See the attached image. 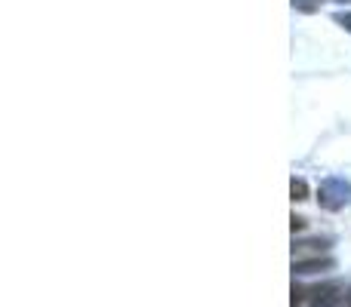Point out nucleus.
Segmentation results:
<instances>
[{
  "mask_svg": "<svg viewBox=\"0 0 351 307\" xmlns=\"http://www.w3.org/2000/svg\"><path fill=\"white\" fill-rule=\"evenodd\" d=\"M317 206L324 212H342L351 206V181L342 175H327L317 185Z\"/></svg>",
  "mask_w": 351,
  "mask_h": 307,
  "instance_id": "nucleus-1",
  "label": "nucleus"
},
{
  "mask_svg": "<svg viewBox=\"0 0 351 307\" xmlns=\"http://www.w3.org/2000/svg\"><path fill=\"white\" fill-rule=\"evenodd\" d=\"M308 307H346V289L339 283H321L308 289Z\"/></svg>",
  "mask_w": 351,
  "mask_h": 307,
  "instance_id": "nucleus-2",
  "label": "nucleus"
},
{
  "mask_svg": "<svg viewBox=\"0 0 351 307\" xmlns=\"http://www.w3.org/2000/svg\"><path fill=\"white\" fill-rule=\"evenodd\" d=\"M333 240L330 237H308V240H296L293 243V261H302V258H324V252H330Z\"/></svg>",
  "mask_w": 351,
  "mask_h": 307,
  "instance_id": "nucleus-3",
  "label": "nucleus"
},
{
  "mask_svg": "<svg viewBox=\"0 0 351 307\" xmlns=\"http://www.w3.org/2000/svg\"><path fill=\"white\" fill-rule=\"evenodd\" d=\"M336 271V261L330 255L324 258H302V261H293V277H311V273H327Z\"/></svg>",
  "mask_w": 351,
  "mask_h": 307,
  "instance_id": "nucleus-4",
  "label": "nucleus"
},
{
  "mask_svg": "<svg viewBox=\"0 0 351 307\" xmlns=\"http://www.w3.org/2000/svg\"><path fill=\"white\" fill-rule=\"evenodd\" d=\"M293 10L296 12H305V16H315L317 10H321V0H290Z\"/></svg>",
  "mask_w": 351,
  "mask_h": 307,
  "instance_id": "nucleus-5",
  "label": "nucleus"
},
{
  "mask_svg": "<svg viewBox=\"0 0 351 307\" xmlns=\"http://www.w3.org/2000/svg\"><path fill=\"white\" fill-rule=\"evenodd\" d=\"M290 193L296 203H302V200H308V185H305V178H293L290 181Z\"/></svg>",
  "mask_w": 351,
  "mask_h": 307,
  "instance_id": "nucleus-6",
  "label": "nucleus"
},
{
  "mask_svg": "<svg viewBox=\"0 0 351 307\" xmlns=\"http://www.w3.org/2000/svg\"><path fill=\"white\" fill-rule=\"evenodd\" d=\"M333 22L339 25V28H346L348 34H351V10L346 12V10H339V12H333Z\"/></svg>",
  "mask_w": 351,
  "mask_h": 307,
  "instance_id": "nucleus-7",
  "label": "nucleus"
},
{
  "mask_svg": "<svg viewBox=\"0 0 351 307\" xmlns=\"http://www.w3.org/2000/svg\"><path fill=\"white\" fill-rule=\"evenodd\" d=\"M290 222H293V234H296V230H302V228H305V218H302V215H293Z\"/></svg>",
  "mask_w": 351,
  "mask_h": 307,
  "instance_id": "nucleus-8",
  "label": "nucleus"
},
{
  "mask_svg": "<svg viewBox=\"0 0 351 307\" xmlns=\"http://www.w3.org/2000/svg\"><path fill=\"white\" fill-rule=\"evenodd\" d=\"M330 3H336V6H348L351 0H330Z\"/></svg>",
  "mask_w": 351,
  "mask_h": 307,
  "instance_id": "nucleus-9",
  "label": "nucleus"
},
{
  "mask_svg": "<svg viewBox=\"0 0 351 307\" xmlns=\"http://www.w3.org/2000/svg\"><path fill=\"white\" fill-rule=\"evenodd\" d=\"M346 307H351V289L346 292Z\"/></svg>",
  "mask_w": 351,
  "mask_h": 307,
  "instance_id": "nucleus-10",
  "label": "nucleus"
}]
</instances>
